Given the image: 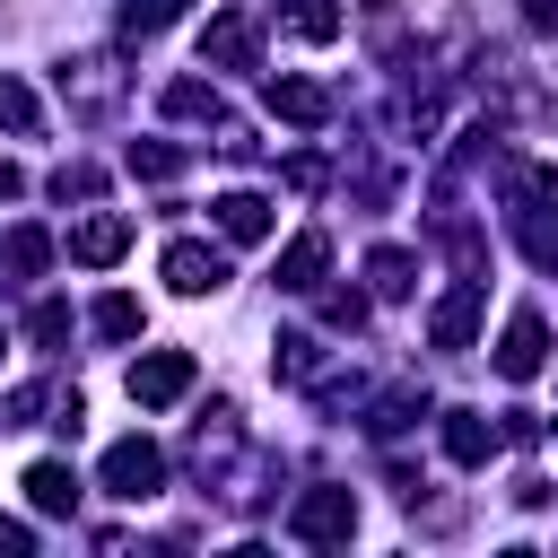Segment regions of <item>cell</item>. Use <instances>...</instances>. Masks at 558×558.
I'll use <instances>...</instances> for the list:
<instances>
[{"label":"cell","mask_w":558,"mask_h":558,"mask_svg":"<svg viewBox=\"0 0 558 558\" xmlns=\"http://www.w3.org/2000/svg\"><path fill=\"white\" fill-rule=\"evenodd\" d=\"M349 532H357V497H349V488H331V480H323V488H305V497L288 506V541H305V549H340Z\"/></svg>","instance_id":"obj_1"},{"label":"cell","mask_w":558,"mask_h":558,"mask_svg":"<svg viewBox=\"0 0 558 558\" xmlns=\"http://www.w3.org/2000/svg\"><path fill=\"white\" fill-rule=\"evenodd\" d=\"M96 471H105V488H113L122 506H148V497L166 488V453H157L148 436H122V445H105V462H96Z\"/></svg>","instance_id":"obj_2"},{"label":"cell","mask_w":558,"mask_h":558,"mask_svg":"<svg viewBox=\"0 0 558 558\" xmlns=\"http://www.w3.org/2000/svg\"><path fill=\"white\" fill-rule=\"evenodd\" d=\"M201 61H209V70H253V61H262V17H253V9H218V17L201 26Z\"/></svg>","instance_id":"obj_3"},{"label":"cell","mask_w":558,"mask_h":558,"mask_svg":"<svg viewBox=\"0 0 558 558\" xmlns=\"http://www.w3.org/2000/svg\"><path fill=\"white\" fill-rule=\"evenodd\" d=\"M166 288H174V296H218V288H227V253L201 244V235H174V244H166Z\"/></svg>","instance_id":"obj_4"},{"label":"cell","mask_w":558,"mask_h":558,"mask_svg":"<svg viewBox=\"0 0 558 558\" xmlns=\"http://www.w3.org/2000/svg\"><path fill=\"white\" fill-rule=\"evenodd\" d=\"M192 392V349H148V357H131V401L140 410H166V401H183Z\"/></svg>","instance_id":"obj_5"},{"label":"cell","mask_w":558,"mask_h":558,"mask_svg":"<svg viewBox=\"0 0 558 558\" xmlns=\"http://www.w3.org/2000/svg\"><path fill=\"white\" fill-rule=\"evenodd\" d=\"M541 366H549V323H541V314L523 305V314H514V323L497 331V375H506V384H532Z\"/></svg>","instance_id":"obj_6"},{"label":"cell","mask_w":558,"mask_h":558,"mask_svg":"<svg viewBox=\"0 0 558 558\" xmlns=\"http://www.w3.org/2000/svg\"><path fill=\"white\" fill-rule=\"evenodd\" d=\"M61 96H70L78 113H105V105L122 96V70H113V52H78V61H61Z\"/></svg>","instance_id":"obj_7"},{"label":"cell","mask_w":558,"mask_h":558,"mask_svg":"<svg viewBox=\"0 0 558 558\" xmlns=\"http://www.w3.org/2000/svg\"><path fill=\"white\" fill-rule=\"evenodd\" d=\"M122 253H131V218H122V209H96V218L70 227V262L105 270V262H122Z\"/></svg>","instance_id":"obj_8"},{"label":"cell","mask_w":558,"mask_h":558,"mask_svg":"<svg viewBox=\"0 0 558 558\" xmlns=\"http://www.w3.org/2000/svg\"><path fill=\"white\" fill-rule=\"evenodd\" d=\"M323 270H331V235H323V227H305V235H288V253H279V270H270V279H279L288 296H314V288H323Z\"/></svg>","instance_id":"obj_9"},{"label":"cell","mask_w":558,"mask_h":558,"mask_svg":"<svg viewBox=\"0 0 558 558\" xmlns=\"http://www.w3.org/2000/svg\"><path fill=\"white\" fill-rule=\"evenodd\" d=\"M262 96H270V113H279V122H296V131H323V122H331V96H323L314 78H270Z\"/></svg>","instance_id":"obj_10"},{"label":"cell","mask_w":558,"mask_h":558,"mask_svg":"<svg viewBox=\"0 0 558 558\" xmlns=\"http://www.w3.org/2000/svg\"><path fill=\"white\" fill-rule=\"evenodd\" d=\"M209 218H218L227 244H262V235H270V201H262V192H218Z\"/></svg>","instance_id":"obj_11"},{"label":"cell","mask_w":558,"mask_h":558,"mask_svg":"<svg viewBox=\"0 0 558 558\" xmlns=\"http://www.w3.org/2000/svg\"><path fill=\"white\" fill-rule=\"evenodd\" d=\"M471 331H480V279H462V288L427 314V340H436V349H471Z\"/></svg>","instance_id":"obj_12"},{"label":"cell","mask_w":558,"mask_h":558,"mask_svg":"<svg viewBox=\"0 0 558 558\" xmlns=\"http://www.w3.org/2000/svg\"><path fill=\"white\" fill-rule=\"evenodd\" d=\"M26 506H35V514H78V471L52 462V453L26 462Z\"/></svg>","instance_id":"obj_13"},{"label":"cell","mask_w":558,"mask_h":558,"mask_svg":"<svg viewBox=\"0 0 558 558\" xmlns=\"http://www.w3.org/2000/svg\"><path fill=\"white\" fill-rule=\"evenodd\" d=\"M445 453H453L462 471H480V462L497 453V427H488V410H445Z\"/></svg>","instance_id":"obj_14"},{"label":"cell","mask_w":558,"mask_h":558,"mask_svg":"<svg viewBox=\"0 0 558 558\" xmlns=\"http://www.w3.org/2000/svg\"><path fill=\"white\" fill-rule=\"evenodd\" d=\"M157 105H166L174 122H209V131L227 122V96H218L209 78H166V96H157Z\"/></svg>","instance_id":"obj_15"},{"label":"cell","mask_w":558,"mask_h":558,"mask_svg":"<svg viewBox=\"0 0 558 558\" xmlns=\"http://www.w3.org/2000/svg\"><path fill=\"white\" fill-rule=\"evenodd\" d=\"M235 445H244V427H235V401H209V410H201V427H192V462L209 471V462H227Z\"/></svg>","instance_id":"obj_16"},{"label":"cell","mask_w":558,"mask_h":558,"mask_svg":"<svg viewBox=\"0 0 558 558\" xmlns=\"http://www.w3.org/2000/svg\"><path fill=\"white\" fill-rule=\"evenodd\" d=\"M0 262H9V279H44L52 235H44V227H9V235H0Z\"/></svg>","instance_id":"obj_17"},{"label":"cell","mask_w":558,"mask_h":558,"mask_svg":"<svg viewBox=\"0 0 558 558\" xmlns=\"http://www.w3.org/2000/svg\"><path fill=\"white\" fill-rule=\"evenodd\" d=\"M366 288H375V296H410V288H418V262H410L401 244H375V253H366Z\"/></svg>","instance_id":"obj_18"},{"label":"cell","mask_w":558,"mask_h":558,"mask_svg":"<svg viewBox=\"0 0 558 558\" xmlns=\"http://www.w3.org/2000/svg\"><path fill=\"white\" fill-rule=\"evenodd\" d=\"M270 366H279V384H314L323 375V340L314 331H279V357Z\"/></svg>","instance_id":"obj_19"},{"label":"cell","mask_w":558,"mask_h":558,"mask_svg":"<svg viewBox=\"0 0 558 558\" xmlns=\"http://www.w3.org/2000/svg\"><path fill=\"white\" fill-rule=\"evenodd\" d=\"M514 244H523V262L558 270V218L549 209H514Z\"/></svg>","instance_id":"obj_20"},{"label":"cell","mask_w":558,"mask_h":558,"mask_svg":"<svg viewBox=\"0 0 558 558\" xmlns=\"http://www.w3.org/2000/svg\"><path fill=\"white\" fill-rule=\"evenodd\" d=\"M288 35L296 44H331L340 35V0H288Z\"/></svg>","instance_id":"obj_21"},{"label":"cell","mask_w":558,"mask_h":558,"mask_svg":"<svg viewBox=\"0 0 558 558\" xmlns=\"http://www.w3.org/2000/svg\"><path fill=\"white\" fill-rule=\"evenodd\" d=\"M35 122H44V113H35V87H26L17 70H0V131H17V140H26Z\"/></svg>","instance_id":"obj_22"},{"label":"cell","mask_w":558,"mask_h":558,"mask_svg":"<svg viewBox=\"0 0 558 558\" xmlns=\"http://www.w3.org/2000/svg\"><path fill=\"white\" fill-rule=\"evenodd\" d=\"M131 174H140V183H174V174H183V148H166V140H131Z\"/></svg>","instance_id":"obj_23"},{"label":"cell","mask_w":558,"mask_h":558,"mask_svg":"<svg viewBox=\"0 0 558 558\" xmlns=\"http://www.w3.org/2000/svg\"><path fill=\"white\" fill-rule=\"evenodd\" d=\"M140 323H148V314H140V296H122V288H113V296H96V331H105V340H140Z\"/></svg>","instance_id":"obj_24"},{"label":"cell","mask_w":558,"mask_h":558,"mask_svg":"<svg viewBox=\"0 0 558 558\" xmlns=\"http://www.w3.org/2000/svg\"><path fill=\"white\" fill-rule=\"evenodd\" d=\"M26 340H35V349H61V340H70V305H61V296H35V305H26Z\"/></svg>","instance_id":"obj_25"},{"label":"cell","mask_w":558,"mask_h":558,"mask_svg":"<svg viewBox=\"0 0 558 558\" xmlns=\"http://www.w3.org/2000/svg\"><path fill=\"white\" fill-rule=\"evenodd\" d=\"M418 410H427V392H410V384H401V392H384V401L366 410V427H375V436H401Z\"/></svg>","instance_id":"obj_26"},{"label":"cell","mask_w":558,"mask_h":558,"mask_svg":"<svg viewBox=\"0 0 558 558\" xmlns=\"http://www.w3.org/2000/svg\"><path fill=\"white\" fill-rule=\"evenodd\" d=\"M174 17H183V0H122V35H131V44H140V35H166Z\"/></svg>","instance_id":"obj_27"},{"label":"cell","mask_w":558,"mask_h":558,"mask_svg":"<svg viewBox=\"0 0 558 558\" xmlns=\"http://www.w3.org/2000/svg\"><path fill=\"white\" fill-rule=\"evenodd\" d=\"M96 192H105V174H96L87 157H70V166L52 174V201H96Z\"/></svg>","instance_id":"obj_28"},{"label":"cell","mask_w":558,"mask_h":558,"mask_svg":"<svg viewBox=\"0 0 558 558\" xmlns=\"http://www.w3.org/2000/svg\"><path fill=\"white\" fill-rule=\"evenodd\" d=\"M323 323H331V331H357V323H366V296H357V288H331V296H323Z\"/></svg>","instance_id":"obj_29"},{"label":"cell","mask_w":558,"mask_h":558,"mask_svg":"<svg viewBox=\"0 0 558 558\" xmlns=\"http://www.w3.org/2000/svg\"><path fill=\"white\" fill-rule=\"evenodd\" d=\"M288 192H323V157H288Z\"/></svg>","instance_id":"obj_30"},{"label":"cell","mask_w":558,"mask_h":558,"mask_svg":"<svg viewBox=\"0 0 558 558\" xmlns=\"http://www.w3.org/2000/svg\"><path fill=\"white\" fill-rule=\"evenodd\" d=\"M26 549H35V532H26L17 514H0V558H26Z\"/></svg>","instance_id":"obj_31"},{"label":"cell","mask_w":558,"mask_h":558,"mask_svg":"<svg viewBox=\"0 0 558 558\" xmlns=\"http://www.w3.org/2000/svg\"><path fill=\"white\" fill-rule=\"evenodd\" d=\"M523 17H532V35H558V0H523Z\"/></svg>","instance_id":"obj_32"},{"label":"cell","mask_w":558,"mask_h":558,"mask_svg":"<svg viewBox=\"0 0 558 558\" xmlns=\"http://www.w3.org/2000/svg\"><path fill=\"white\" fill-rule=\"evenodd\" d=\"M17 192H26V174H17L9 157H0V201H17Z\"/></svg>","instance_id":"obj_33"},{"label":"cell","mask_w":558,"mask_h":558,"mask_svg":"<svg viewBox=\"0 0 558 558\" xmlns=\"http://www.w3.org/2000/svg\"><path fill=\"white\" fill-rule=\"evenodd\" d=\"M0 349H9V323H0Z\"/></svg>","instance_id":"obj_34"}]
</instances>
